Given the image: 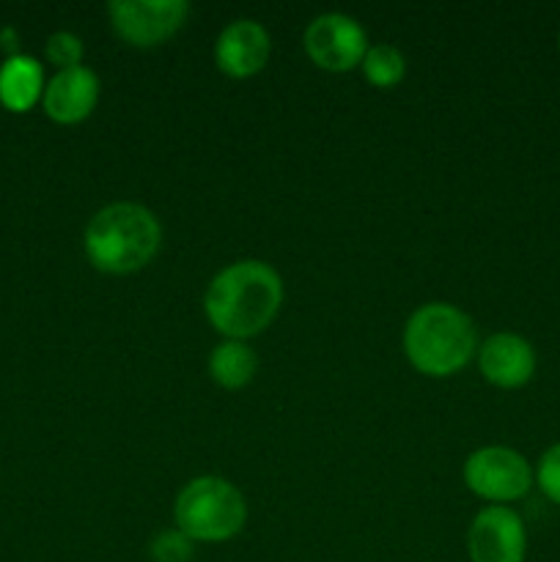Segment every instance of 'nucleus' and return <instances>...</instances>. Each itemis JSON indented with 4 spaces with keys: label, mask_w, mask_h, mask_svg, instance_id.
<instances>
[{
    "label": "nucleus",
    "mask_w": 560,
    "mask_h": 562,
    "mask_svg": "<svg viewBox=\"0 0 560 562\" xmlns=\"http://www.w3.org/2000/svg\"><path fill=\"white\" fill-rule=\"evenodd\" d=\"M283 305V280L264 261H236L217 272L203 296L209 324L225 340L264 333Z\"/></svg>",
    "instance_id": "nucleus-1"
},
{
    "label": "nucleus",
    "mask_w": 560,
    "mask_h": 562,
    "mask_svg": "<svg viewBox=\"0 0 560 562\" xmlns=\"http://www.w3.org/2000/svg\"><path fill=\"white\" fill-rule=\"evenodd\" d=\"M163 245L157 214L141 203L119 201L99 209L86 225L82 247L93 269L104 274H132L146 267Z\"/></svg>",
    "instance_id": "nucleus-2"
},
{
    "label": "nucleus",
    "mask_w": 560,
    "mask_h": 562,
    "mask_svg": "<svg viewBox=\"0 0 560 562\" xmlns=\"http://www.w3.org/2000/svg\"><path fill=\"white\" fill-rule=\"evenodd\" d=\"M404 355L423 376H453L478 355L475 324L456 305L428 302L406 322Z\"/></svg>",
    "instance_id": "nucleus-3"
},
{
    "label": "nucleus",
    "mask_w": 560,
    "mask_h": 562,
    "mask_svg": "<svg viewBox=\"0 0 560 562\" xmlns=\"http://www.w3.org/2000/svg\"><path fill=\"white\" fill-rule=\"evenodd\" d=\"M176 530L192 543H223L239 536L247 521L245 497L234 483L217 475L192 477L173 505Z\"/></svg>",
    "instance_id": "nucleus-4"
},
{
    "label": "nucleus",
    "mask_w": 560,
    "mask_h": 562,
    "mask_svg": "<svg viewBox=\"0 0 560 562\" xmlns=\"http://www.w3.org/2000/svg\"><path fill=\"white\" fill-rule=\"evenodd\" d=\"M533 467L522 453L503 445L475 450L464 461V483L475 497L492 505H508L530 492Z\"/></svg>",
    "instance_id": "nucleus-5"
},
{
    "label": "nucleus",
    "mask_w": 560,
    "mask_h": 562,
    "mask_svg": "<svg viewBox=\"0 0 560 562\" xmlns=\"http://www.w3.org/2000/svg\"><path fill=\"white\" fill-rule=\"evenodd\" d=\"M110 22L119 38L132 47H157L181 31L190 5L184 0H113Z\"/></svg>",
    "instance_id": "nucleus-6"
},
{
    "label": "nucleus",
    "mask_w": 560,
    "mask_h": 562,
    "mask_svg": "<svg viewBox=\"0 0 560 562\" xmlns=\"http://www.w3.org/2000/svg\"><path fill=\"white\" fill-rule=\"evenodd\" d=\"M305 53L318 69L351 71L368 53V36L360 22L349 14H322L305 27Z\"/></svg>",
    "instance_id": "nucleus-7"
},
{
    "label": "nucleus",
    "mask_w": 560,
    "mask_h": 562,
    "mask_svg": "<svg viewBox=\"0 0 560 562\" xmlns=\"http://www.w3.org/2000/svg\"><path fill=\"white\" fill-rule=\"evenodd\" d=\"M470 562H525L527 530L508 505H489L472 519L467 532Z\"/></svg>",
    "instance_id": "nucleus-8"
},
{
    "label": "nucleus",
    "mask_w": 560,
    "mask_h": 562,
    "mask_svg": "<svg viewBox=\"0 0 560 562\" xmlns=\"http://www.w3.org/2000/svg\"><path fill=\"white\" fill-rule=\"evenodd\" d=\"M536 349L516 333H494L478 346V368L489 384L500 390H519L536 376Z\"/></svg>",
    "instance_id": "nucleus-9"
},
{
    "label": "nucleus",
    "mask_w": 560,
    "mask_h": 562,
    "mask_svg": "<svg viewBox=\"0 0 560 562\" xmlns=\"http://www.w3.org/2000/svg\"><path fill=\"white\" fill-rule=\"evenodd\" d=\"M269 33L256 20H236L223 27L214 44V64L234 80L258 75L269 60Z\"/></svg>",
    "instance_id": "nucleus-10"
},
{
    "label": "nucleus",
    "mask_w": 560,
    "mask_h": 562,
    "mask_svg": "<svg viewBox=\"0 0 560 562\" xmlns=\"http://www.w3.org/2000/svg\"><path fill=\"white\" fill-rule=\"evenodd\" d=\"M99 102V77L88 66L64 69L44 86V113L55 124H80Z\"/></svg>",
    "instance_id": "nucleus-11"
},
{
    "label": "nucleus",
    "mask_w": 560,
    "mask_h": 562,
    "mask_svg": "<svg viewBox=\"0 0 560 562\" xmlns=\"http://www.w3.org/2000/svg\"><path fill=\"white\" fill-rule=\"evenodd\" d=\"M44 97V69L31 55H11L0 66V104L11 113H27Z\"/></svg>",
    "instance_id": "nucleus-12"
},
{
    "label": "nucleus",
    "mask_w": 560,
    "mask_h": 562,
    "mask_svg": "<svg viewBox=\"0 0 560 562\" xmlns=\"http://www.w3.org/2000/svg\"><path fill=\"white\" fill-rule=\"evenodd\" d=\"M256 351L245 340H223L209 355V373L225 390H242L256 376Z\"/></svg>",
    "instance_id": "nucleus-13"
},
{
    "label": "nucleus",
    "mask_w": 560,
    "mask_h": 562,
    "mask_svg": "<svg viewBox=\"0 0 560 562\" xmlns=\"http://www.w3.org/2000/svg\"><path fill=\"white\" fill-rule=\"evenodd\" d=\"M360 69L371 86L395 88L406 75V58L393 44H373V47H368Z\"/></svg>",
    "instance_id": "nucleus-14"
},
{
    "label": "nucleus",
    "mask_w": 560,
    "mask_h": 562,
    "mask_svg": "<svg viewBox=\"0 0 560 562\" xmlns=\"http://www.w3.org/2000/svg\"><path fill=\"white\" fill-rule=\"evenodd\" d=\"M82 53H86V49H82V42L75 36V33L60 31L47 38V58L49 64L58 66L60 71L82 66Z\"/></svg>",
    "instance_id": "nucleus-15"
},
{
    "label": "nucleus",
    "mask_w": 560,
    "mask_h": 562,
    "mask_svg": "<svg viewBox=\"0 0 560 562\" xmlns=\"http://www.w3.org/2000/svg\"><path fill=\"white\" fill-rule=\"evenodd\" d=\"M148 549H152L154 562H190L192 560V541L181 530L159 532Z\"/></svg>",
    "instance_id": "nucleus-16"
},
{
    "label": "nucleus",
    "mask_w": 560,
    "mask_h": 562,
    "mask_svg": "<svg viewBox=\"0 0 560 562\" xmlns=\"http://www.w3.org/2000/svg\"><path fill=\"white\" fill-rule=\"evenodd\" d=\"M533 475H536V483L544 492V497L552 499L555 505H560V442H555L552 448L544 450Z\"/></svg>",
    "instance_id": "nucleus-17"
},
{
    "label": "nucleus",
    "mask_w": 560,
    "mask_h": 562,
    "mask_svg": "<svg viewBox=\"0 0 560 562\" xmlns=\"http://www.w3.org/2000/svg\"><path fill=\"white\" fill-rule=\"evenodd\" d=\"M558 47H560V33H558Z\"/></svg>",
    "instance_id": "nucleus-18"
}]
</instances>
